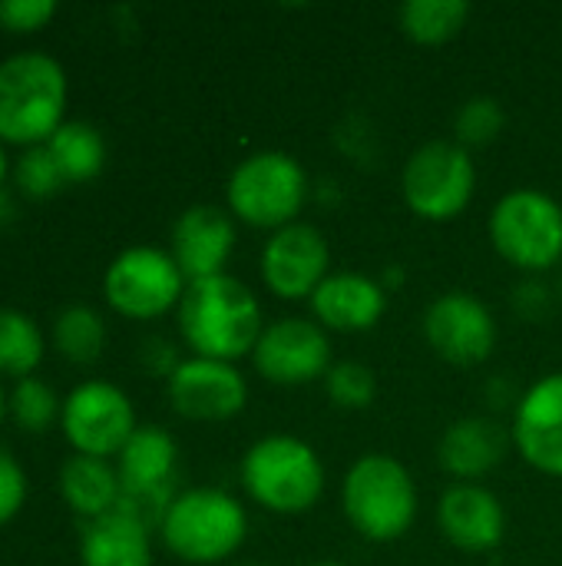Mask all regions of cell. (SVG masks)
I'll return each mask as SVG.
<instances>
[{
	"instance_id": "cell-26",
	"label": "cell",
	"mask_w": 562,
	"mask_h": 566,
	"mask_svg": "<svg viewBox=\"0 0 562 566\" xmlns=\"http://www.w3.org/2000/svg\"><path fill=\"white\" fill-rule=\"evenodd\" d=\"M53 345L73 365H93L106 345V322L89 305H70L53 322Z\"/></svg>"
},
{
	"instance_id": "cell-25",
	"label": "cell",
	"mask_w": 562,
	"mask_h": 566,
	"mask_svg": "<svg viewBox=\"0 0 562 566\" xmlns=\"http://www.w3.org/2000/svg\"><path fill=\"white\" fill-rule=\"evenodd\" d=\"M43 332L40 325L17 308H0V375L33 378L43 361Z\"/></svg>"
},
{
	"instance_id": "cell-12",
	"label": "cell",
	"mask_w": 562,
	"mask_h": 566,
	"mask_svg": "<svg viewBox=\"0 0 562 566\" xmlns=\"http://www.w3.org/2000/svg\"><path fill=\"white\" fill-rule=\"evenodd\" d=\"M331 365L335 358H331L328 332L315 318H301V315H285L268 322L252 352L255 375L282 388L325 381Z\"/></svg>"
},
{
	"instance_id": "cell-28",
	"label": "cell",
	"mask_w": 562,
	"mask_h": 566,
	"mask_svg": "<svg viewBox=\"0 0 562 566\" xmlns=\"http://www.w3.org/2000/svg\"><path fill=\"white\" fill-rule=\"evenodd\" d=\"M321 385H325L328 401L341 411H364L378 398V375L371 365H364L358 358L335 361Z\"/></svg>"
},
{
	"instance_id": "cell-35",
	"label": "cell",
	"mask_w": 562,
	"mask_h": 566,
	"mask_svg": "<svg viewBox=\"0 0 562 566\" xmlns=\"http://www.w3.org/2000/svg\"><path fill=\"white\" fill-rule=\"evenodd\" d=\"M179 355H176V348L166 342V338H149L146 342V348H142V365L152 371V375H162V378H169L176 368H179Z\"/></svg>"
},
{
	"instance_id": "cell-34",
	"label": "cell",
	"mask_w": 562,
	"mask_h": 566,
	"mask_svg": "<svg viewBox=\"0 0 562 566\" xmlns=\"http://www.w3.org/2000/svg\"><path fill=\"white\" fill-rule=\"evenodd\" d=\"M335 143H338V149L344 153V156H351V159H358V163H364V159H371L378 149V133H374V126L368 123V119H361V116H348L341 126H338V133H335Z\"/></svg>"
},
{
	"instance_id": "cell-11",
	"label": "cell",
	"mask_w": 562,
	"mask_h": 566,
	"mask_svg": "<svg viewBox=\"0 0 562 566\" xmlns=\"http://www.w3.org/2000/svg\"><path fill=\"white\" fill-rule=\"evenodd\" d=\"M421 332L427 348L457 368H477L484 365L497 348V318L487 302H480L474 292L450 289L441 292L421 315Z\"/></svg>"
},
{
	"instance_id": "cell-5",
	"label": "cell",
	"mask_w": 562,
	"mask_h": 566,
	"mask_svg": "<svg viewBox=\"0 0 562 566\" xmlns=\"http://www.w3.org/2000/svg\"><path fill=\"white\" fill-rule=\"evenodd\" d=\"M159 534L166 551L182 564H225L248 537V511L222 488H189L169 504Z\"/></svg>"
},
{
	"instance_id": "cell-9",
	"label": "cell",
	"mask_w": 562,
	"mask_h": 566,
	"mask_svg": "<svg viewBox=\"0 0 562 566\" xmlns=\"http://www.w3.org/2000/svg\"><path fill=\"white\" fill-rule=\"evenodd\" d=\"M189 282L169 249L156 245H132L123 249L103 275V295L109 308L132 322L162 318L166 312L179 308Z\"/></svg>"
},
{
	"instance_id": "cell-39",
	"label": "cell",
	"mask_w": 562,
	"mask_h": 566,
	"mask_svg": "<svg viewBox=\"0 0 562 566\" xmlns=\"http://www.w3.org/2000/svg\"><path fill=\"white\" fill-rule=\"evenodd\" d=\"M7 179V153H3V143H0V186Z\"/></svg>"
},
{
	"instance_id": "cell-21",
	"label": "cell",
	"mask_w": 562,
	"mask_h": 566,
	"mask_svg": "<svg viewBox=\"0 0 562 566\" xmlns=\"http://www.w3.org/2000/svg\"><path fill=\"white\" fill-rule=\"evenodd\" d=\"M116 458H119L116 471H119L123 494H152L172 488L179 448L169 431L156 424H142L132 431V438Z\"/></svg>"
},
{
	"instance_id": "cell-24",
	"label": "cell",
	"mask_w": 562,
	"mask_h": 566,
	"mask_svg": "<svg viewBox=\"0 0 562 566\" xmlns=\"http://www.w3.org/2000/svg\"><path fill=\"white\" fill-rule=\"evenodd\" d=\"M470 20L467 0H407L397 7V27L421 46H441L454 40Z\"/></svg>"
},
{
	"instance_id": "cell-13",
	"label": "cell",
	"mask_w": 562,
	"mask_h": 566,
	"mask_svg": "<svg viewBox=\"0 0 562 566\" xmlns=\"http://www.w3.org/2000/svg\"><path fill=\"white\" fill-rule=\"evenodd\" d=\"M262 285L282 302H308L331 275V245L311 222H291L268 232L258 255Z\"/></svg>"
},
{
	"instance_id": "cell-36",
	"label": "cell",
	"mask_w": 562,
	"mask_h": 566,
	"mask_svg": "<svg viewBox=\"0 0 562 566\" xmlns=\"http://www.w3.org/2000/svg\"><path fill=\"white\" fill-rule=\"evenodd\" d=\"M484 395H487V405L494 408V411H510L513 415V408L520 405V388L507 378V375H497V378H490L487 385H484Z\"/></svg>"
},
{
	"instance_id": "cell-8",
	"label": "cell",
	"mask_w": 562,
	"mask_h": 566,
	"mask_svg": "<svg viewBox=\"0 0 562 566\" xmlns=\"http://www.w3.org/2000/svg\"><path fill=\"white\" fill-rule=\"evenodd\" d=\"M477 192V159L454 139L421 143L401 169V199L424 222H450Z\"/></svg>"
},
{
	"instance_id": "cell-29",
	"label": "cell",
	"mask_w": 562,
	"mask_h": 566,
	"mask_svg": "<svg viewBox=\"0 0 562 566\" xmlns=\"http://www.w3.org/2000/svg\"><path fill=\"white\" fill-rule=\"evenodd\" d=\"M63 405L56 398V391L50 385H43L40 378H20L13 385V391L7 395V415L30 434L46 431L56 418H60Z\"/></svg>"
},
{
	"instance_id": "cell-18",
	"label": "cell",
	"mask_w": 562,
	"mask_h": 566,
	"mask_svg": "<svg viewBox=\"0 0 562 566\" xmlns=\"http://www.w3.org/2000/svg\"><path fill=\"white\" fill-rule=\"evenodd\" d=\"M311 318L325 332H371L388 312V289L364 272H331L308 298Z\"/></svg>"
},
{
	"instance_id": "cell-41",
	"label": "cell",
	"mask_w": 562,
	"mask_h": 566,
	"mask_svg": "<svg viewBox=\"0 0 562 566\" xmlns=\"http://www.w3.org/2000/svg\"><path fill=\"white\" fill-rule=\"evenodd\" d=\"M556 302H560V308H562V272H560V279H556Z\"/></svg>"
},
{
	"instance_id": "cell-14",
	"label": "cell",
	"mask_w": 562,
	"mask_h": 566,
	"mask_svg": "<svg viewBox=\"0 0 562 566\" xmlns=\"http://www.w3.org/2000/svg\"><path fill=\"white\" fill-rule=\"evenodd\" d=\"M166 395L179 418L195 424H222L245 411L248 381L232 361L189 355L166 378Z\"/></svg>"
},
{
	"instance_id": "cell-31",
	"label": "cell",
	"mask_w": 562,
	"mask_h": 566,
	"mask_svg": "<svg viewBox=\"0 0 562 566\" xmlns=\"http://www.w3.org/2000/svg\"><path fill=\"white\" fill-rule=\"evenodd\" d=\"M56 17V0H0V30L33 33Z\"/></svg>"
},
{
	"instance_id": "cell-20",
	"label": "cell",
	"mask_w": 562,
	"mask_h": 566,
	"mask_svg": "<svg viewBox=\"0 0 562 566\" xmlns=\"http://www.w3.org/2000/svg\"><path fill=\"white\" fill-rule=\"evenodd\" d=\"M79 564L83 566H152L149 527L116 507L106 517L86 521L79 537Z\"/></svg>"
},
{
	"instance_id": "cell-19",
	"label": "cell",
	"mask_w": 562,
	"mask_h": 566,
	"mask_svg": "<svg viewBox=\"0 0 562 566\" xmlns=\"http://www.w3.org/2000/svg\"><path fill=\"white\" fill-rule=\"evenodd\" d=\"M507 448H513L510 431L494 415H464L444 428L437 461L454 484H480V478L500 468Z\"/></svg>"
},
{
	"instance_id": "cell-2",
	"label": "cell",
	"mask_w": 562,
	"mask_h": 566,
	"mask_svg": "<svg viewBox=\"0 0 562 566\" xmlns=\"http://www.w3.org/2000/svg\"><path fill=\"white\" fill-rule=\"evenodd\" d=\"M70 80L56 56L26 50L0 63V143L46 146L66 123Z\"/></svg>"
},
{
	"instance_id": "cell-42",
	"label": "cell",
	"mask_w": 562,
	"mask_h": 566,
	"mask_svg": "<svg viewBox=\"0 0 562 566\" xmlns=\"http://www.w3.org/2000/svg\"><path fill=\"white\" fill-rule=\"evenodd\" d=\"M311 566H344V564H335V560H318V564Z\"/></svg>"
},
{
	"instance_id": "cell-3",
	"label": "cell",
	"mask_w": 562,
	"mask_h": 566,
	"mask_svg": "<svg viewBox=\"0 0 562 566\" xmlns=\"http://www.w3.org/2000/svg\"><path fill=\"white\" fill-rule=\"evenodd\" d=\"M417 484L391 454H361L341 478V514L351 531L371 544L407 537L417 521Z\"/></svg>"
},
{
	"instance_id": "cell-30",
	"label": "cell",
	"mask_w": 562,
	"mask_h": 566,
	"mask_svg": "<svg viewBox=\"0 0 562 566\" xmlns=\"http://www.w3.org/2000/svg\"><path fill=\"white\" fill-rule=\"evenodd\" d=\"M17 186L30 199H50L66 186V179H63L53 153L46 146H33L17 163Z\"/></svg>"
},
{
	"instance_id": "cell-38",
	"label": "cell",
	"mask_w": 562,
	"mask_h": 566,
	"mask_svg": "<svg viewBox=\"0 0 562 566\" xmlns=\"http://www.w3.org/2000/svg\"><path fill=\"white\" fill-rule=\"evenodd\" d=\"M10 219V202L3 199V192H0V222H7Z\"/></svg>"
},
{
	"instance_id": "cell-4",
	"label": "cell",
	"mask_w": 562,
	"mask_h": 566,
	"mask_svg": "<svg viewBox=\"0 0 562 566\" xmlns=\"http://www.w3.org/2000/svg\"><path fill=\"white\" fill-rule=\"evenodd\" d=\"M238 478L248 501L278 517L308 514L325 494V461L295 434H265L248 444Z\"/></svg>"
},
{
	"instance_id": "cell-17",
	"label": "cell",
	"mask_w": 562,
	"mask_h": 566,
	"mask_svg": "<svg viewBox=\"0 0 562 566\" xmlns=\"http://www.w3.org/2000/svg\"><path fill=\"white\" fill-rule=\"evenodd\" d=\"M444 541L464 554H490L507 537L503 501L484 484H450L437 501Z\"/></svg>"
},
{
	"instance_id": "cell-22",
	"label": "cell",
	"mask_w": 562,
	"mask_h": 566,
	"mask_svg": "<svg viewBox=\"0 0 562 566\" xmlns=\"http://www.w3.org/2000/svg\"><path fill=\"white\" fill-rule=\"evenodd\" d=\"M60 497L66 501L73 514L86 521L106 517L119 507V497H123L119 471L103 458L73 454L60 468Z\"/></svg>"
},
{
	"instance_id": "cell-32",
	"label": "cell",
	"mask_w": 562,
	"mask_h": 566,
	"mask_svg": "<svg viewBox=\"0 0 562 566\" xmlns=\"http://www.w3.org/2000/svg\"><path fill=\"white\" fill-rule=\"evenodd\" d=\"M556 305H560L556 302V285L543 282V275H527L513 289V312L523 322H547Z\"/></svg>"
},
{
	"instance_id": "cell-6",
	"label": "cell",
	"mask_w": 562,
	"mask_h": 566,
	"mask_svg": "<svg viewBox=\"0 0 562 566\" xmlns=\"http://www.w3.org/2000/svg\"><path fill=\"white\" fill-rule=\"evenodd\" d=\"M311 199V179L298 156L285 149H255L235 163L225 182V209L252 229H285L298 222Z\"/></svg>"
},
{
	"instance_id": "cell-10",
	"label": "cell",
	"mask_w": 562,
	"mask_h": 566,
	"mask_svg": "<svg viewBox=\"0 0 562 566\" xmlns=\"http://www.w3.org/2000/svg\"><path fill=\"white\" fill-rule=\"evenodd\" d=\"M60 428L76 454L109 461L126 448L139 424L136 408L119 385L89 378L63 398Z\"/></svg>"
},
{
	"instance_id": "cell-16",
	"label": "cell",
	"mask_w": 562,
	"mask_h": 566,
	"mask_svg": "<svg viewBox=\"0 0 562 566\" xmlns=\"http://www.w3.org/2000/svg\"><path fill=\"white\" fill-rule=\"evenodd\" d=\"M235 239H238V229H235L232 212L222 206L202 202V206H189L176 219L169 255L182 269L185 282H199V279L225 275V265L235 252Z\"/></svg>"
},
{
	"instance_id": "cell-40",
	"label": "cell",
	"mask_w": 562,
	"mask_h": 566,
	"mask_svg": "<svg viewBox=\"0 0 562 566\" xmlns=\"http://www.w3.org/2000/svg\"><path fill=\"white\" fill-rule=\"evenodd\" d=\"M3 418H7V391L0 385V424H3Z\"/></svg>"
},
{
	"instance_id": "cell-23",
	"label": "cell",
	"mask_w": 562,
	"mask_h": 566,
	"mask_svg": "<svg viewBox=\"0 0 562 566\" xmlns=\"http://www.w3.org/2000/svg\"><path fill=\"white\" fill-rule=\"evenodd\" d=\"M46 149L53 153L66 186H79L89 182L103 172L106 166V139L96 126L83 123V119H66L53 139L46 143Z\"/></svg>"
},
{
	"instance_id": "cell-37",
	"label": "cell",
	"mask_w": 562,
	"mask_h": 566,
	"mask_svg": "<svg viewBox=\"0 0 562 566\" xmlns=\"http://www.w3.org/2000/svg\"><path fill=\"white\" fill-rule=\"evenodd\" d=\"M311 192H315V199H318L321 206H328V202H335V199L341 196V189H338L335 179H325V189H311Z\"/></svg>"
},
{
	"instance_id": "cell-15",
	"label": "cell",
	"mask_w": 562,
	"mask_h": 566,
	"mask_svg": "<svg viewBox=\"0 0 562 566\" xmlns=\"http://www.w3.org/2000/svg\"><path fill=\"white\" fill-rule=\"evenodd\" d=\"M510 441L533 471L562 478V371L523 388L510 418Z\"/></svg>"
},
{
	"instance_id": "cell-1",
	"label": "cell",
	"mask_w": 562,
	"mask_h": 566,
	"mask_svg": "<svg viewBox=\"0 0 562 566\" xmlns=\"http://www.w3.org/2000/svg\"><path fill=\"white\" fill-rule=\"evenodd\" d=\"M176 318L192 355L232 365L238 358H252L255 342L268 325L258 295L229 272L189 282Z\"/></svg>"
},
{
	"instance_id": "cell-27",
	"label": "cell",
	"mask_w": 562,
	"mask_h": 566,
	"mask_svg": "<svg viewBox=\"0 0 562 566\" xmlns=\"http://www.w3.org/2000/svg\"><path fill=\"white\" fill-rule=\"evenodd\" d=\"M503 126H507L503 103L490 93H474L454 113V143H460L464 149H480L490 146L503 133Z\"/></svg>"
},
{
	"instance_id": "cell-33",
	"label": "cell",
	"mask_w": 562,
	"mask_h": 566,
	"mask_svg": "<svg viewBox=\"0 0 562 566\" xmlns=\"http://www.w3.org/2000/svg\"><path fill=\"white\" fill-rule=\"evenodd\" d=\"M23 501H26V474L17 464V458L0 451V527H7L20 514Z\"/></svg>"
},
{
	"instance_id": "cell-7",
	"label": "cell",
	"mask_w": 562,
	"mask_h": 566,
	"mask_svg": "<svg viewBox=\"0 0 562 566\" xmlns=\"http://www.w3.org/2000/svg\"><path fill=\"white\" fill-rule=\"evenodd\" d=\"M497 255L523 275H547L562 262V206L543 189L503 192L487 222Z\"/></svg>"
},
{
	"instance_id": "cell-43",
	"label": "cell",
	"mask_w": 562,
	"mask_h": 566,
	"mask_svg": "<svg viewBox=\"0 0 562 566\" xmlns=\"http://www.w3.org/2000/svg\"><path fill=\"white\" fill-rule=\"evenodd\" d=\"M232 566H265V564H232Z\"/></svg>"
}]
</instances>
